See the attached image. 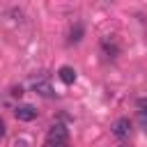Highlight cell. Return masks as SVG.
I'll use <instances>...</instances> for the list:
<instances>
[{
	"label": "cell",
	"mask_w": 147,
	"mask_h": 147,
	"mask_svg": "<svg viewBox=\"0 0 147 147\" xmlns=\"http://www.w3.org/2000/svg\"><path fill=\"white\" fill-rule=\"evenodd\" d=\"M69 140V129L64 124H53L48 129V142H67Z\"/></svg>",
	"instance_id": "obj_1"
},
{
	"label": "cell",
	"mask_w": 147,
	"mask_h": 147,
	"mask_svg": "<svg viewBox=\"0 0 147 147\" xmlns=\"http://www.w3.org/2000/svg\"><path fill=\"white\" fill-rule=\"evenodd\" d=\"M14 115H16V119H21V122H32V119L37 117V108L30 106V103H23V106H16Z\"/></svg>",
	"instance_id": "obj_2"
},
{
	"label": "cell",
	"mask_w": 147,
	"mask_h": 147,
	"mask_svg": "<svg viewBox=\"0 0 147 147\" xmlns=\"http://www.w3.org/2000/svg\"><path fill=\"white\" fill-rule=\"evenodd\" d=\"M129 133H131V122H129L126 117L115 119V124H113V136H115V138H129Z\"/></svg>",
	"instance_id": "obj_3"
},
{
	"label": "cell",
	"mask_w": 147,
	"mask_h": 147,
	"mask_svg": "<svg viewBox=\"0 0 147 147\" xmlns=\"http://www.w3.org/2000/svg\"><path fill=\"white\" fill-rule=\"evenodd\" d=\"M57 76H60V80H62L64 85H71V83L76 80V71H74V67H60V69H57Z\"/></svg>",
	"instance_id": "obj_4"
},
{
	"label": "cell",
	"mask_w": 147,
	"mask_h": 147,
	"mask_svg": "<svg viewBox=\"0 0 147 147\" xmlns=\"http://www.w3.org/2000/svg\"><path fill=\"white\" fill-rule=\"evenodd\" d=\"M101 48H103V53H106V57H108V60H115V57H117V53H119L117 44H115V41H110V39H103V41H101Z\"/></svg>",
	"instance_id": "obj_5"
},
{
	"label": "cell",
	"mask_w": 147,
	"mask_h": 147,
	"mask_svg": "<svg viewBox=\"0 0 147 147\" xmlns=\"http://www.w3.org/2000/svg\"><path fill=\"white\" fill-rule=\"evenodd\" d=\"M32 90L37 92V94H41V96H53L55 92H53V87L46 83V80H39V83H34L32 85Z\"/></svg>",
	"instance_id": "obj_6"
},
{
	"label": "cell",
	"mask_w": 147,
	"mask_h": 147,
	"mask_svg": "<svg viewBox=\"0 0 147 147\" xmlns=\"http://www.w3.org/2000/svg\"><path fill=\"white\" fill-rule=\"evenodd\" d=\"M80 34H83V25H76V28L71 30V39H69V41H71V44H78V41H80Z\"/></svg>",
	"instance_id": "obj_7"
},
{
	"label": "cell",
	"mask_w": 147,
	"mask_h": 147,
	"mask_svg": "<svg viewBox=\"0 0 147 147\" xmlns=\"http://www.w3.org/2000/svg\"><path fill=\"white\" fill-rule=\"evenodd\" d=\"M138 108L142 115H147V99H138Z\"/></svg>",
	"instance_id": "obj_8"
},
{
	"label": "cell",
	"mask_w": 147,
	"mask_h": 147,
	"mask_svg": "<svg viewBox=\"0 0 147 147\" xmlns=\"http://www.w3.org/2000/svg\"><path fill=\"white\" fill-rule=\"evenodd\" d=\"M44 147H69V145H67V142H48V140H46Z\"/></svg>",
	"instance_id": "obj_9"
},
{
	"label": "cell",
	"mask_w": 147,
	"mask_h": 147,
	"mask_svg": "<svg viewBox=\"0 0 147 147\" xmlns=\"http://www.w3.org/2000/svg\"><path fill=\"white\" fill-rule=\"evenodd\" d=\"M5 131H7V126H5V119H2V117H0V138H2V136H5Z\"/></svg>",
	"instance_id": "obj_10"
},
{
	"label": "cell",
	"mask_w": 147,
	"mask_h": 147,
	"mask_svg": "<svg viewBox=\"0 0 147 147\" xmlns=\"http://www.w3.org/2000/svg\"><path fill=\"white\" fill-rule=\"evenodd\" d=\"M119 147H126V145H119Z\"/></svg>",
	"instance_id": "obj_11"
}]
</instances>
